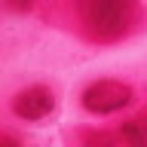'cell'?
<instances>
[{"label":"cell","mask_w":147,"mask_h":147,"mask_svg":"<svg viewBox=\"0 0 147 147\" xmlns=\"http://www.w3.org/2000/svg\"><path fill=\"white\" fill-rule=\"evenodd\" d=\"M119 138H123L126 147H147V113L126 119L119 126Z\"/></svg>","instance_id":"cell-4"},{"label":"cell","mask_w":147,"mask_h":147,"mask_svg":"<svg viewBox=\"0 0 147 147\" xmlns=\"http://www.w3.org/2000/svg\"><path fill=\"white\" fill-rule=\"evenodd\" d=\"M86 147H117V138L107 135V132H95V135L86 138Z\"/></svg>","instance_id":"cell-5"},{"label":"cell","mask_w":147,"mask_h":147,"mask_svg":"<svg viewBox=\"0 0 147 147\" xmlns=\"http://www.w3.org/2000/svg\"><path fill=\"white\" fill-rule=\"evenodd\" d=\"M132 101V86L129 83H119V80H98L86 86L83 92V107L89 113H117L123 110Z\"/></svg>","instance_id":"cell-2"},{"label":"cell","mask_w":147,"mask_h":147,"mask_svg":"<svg viewBox=\"0 0 147 147\" xmlns=\"http://www.w3.org/2000/svg\"><path fill=\"white\" fill-rule=\"evenodd\" d=\"M55 110V95L46 86H31V89H22L12 98V113L22 119H43Z\"/></svg>","instance_id":"cell-3"},{"label":"cell","mask_w":147,"mask_h":147,"mask_svg":"<svg viewBox=\"0 0 147 147\" xmlns=\"http://www.w3.org/2000/svg\"><path fill=\"white\" fill-rule=\"evenodd\" d=\"M0 147H12V141H3V144H0Z\"/></svg>","instance_id":"cell-7"},{"label":"cell","mask_w":147,"mask_h":147,"mask_svg":"<svg viewBox=\"0 0 147 147\" xmlns=\"http://www.w3.org/2000/svg\"><path fill=\"white\" fill-rule=\"evenodd\" d=\"M31 3H34V0H6V6L16 9V12H28V9H31Z\"/></svg>","instance_id":"cell-6"},{"label":"cell","mask_w":147,"mask_h":147,"mask_svg":"<svg viewBox=\"0 0 147 147\" xmlns=\"http://www.w3.org/2000/svg\"><path fill=\"white\" fill-rule=\"evenodd\" d=\"M77 6L83 28L101 43L119 40L135 22V0H80Z\"/></svg>","instance_id":"cell-1"}]
</instances>
